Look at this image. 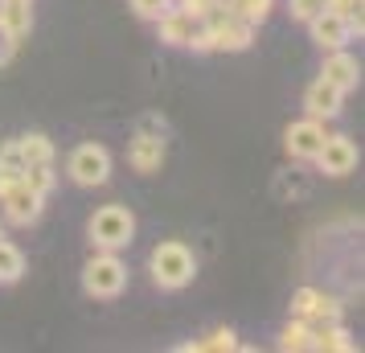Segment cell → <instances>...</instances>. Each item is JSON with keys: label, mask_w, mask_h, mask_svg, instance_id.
Masks as SVG:
<instances>
[{"label": "cell", "mask_w": 365, "mask_h": 353, "mask_svg": "<svg viewBox=\"0 0 365 353\" xmlns=\"http://www.w3.org/2000/svg\"><path fill=\"white\" fill-rule=\"evenodd\" d=\"M17 148L25 156V165H53V140L41 132H29V135H17Z\"/></svg>", "instance_id": "obj_15"}, {"label": "cell", "mask_w": 365, "mask_h": 353, "mask_svg": "<svg viewBox=\"0 0 365 353\" xmlns=\"http://www.w3.org/2000/svg\"><path fill=\"white\" fill-rule=\"evenodd\" d=\"M320 9H324V0H287V13H292V21H299V25H308Z\"/></svg>", "instance_id": "obj_24"}, {"label": "cell", "mask_w": 365, "mask_h": 353, "mask_svg": "<svg viewBox=\"0 0 365 353\" xmlns=\"http://www.w3.org/2000/svg\"><path fill=\"white\" fill-rule=\"evenodd\" d=\"M222 4L230 9L234 17L250 21V25H263V21H267V13L275 9V0H222Z\"/></svg>", "instance_id": "obj_17"}, {"label": "cell", "mask_w": 365, "mask_h": 353, "mask_svg": "<svg viewBox=\"0 0 365 353\" xmlns=\"http://www.w3.org/2000/svg\"><path fill=\"white\" fill-rule=\"evenodd\" d=\"M128 287V263L119 259V251H95L83 267V292L95 300H115Z\"/></svg>", "instance_id": "obj_4"}, {"label": "cell", "mask_w": 365, "mask_h": 353, "mask_svg": "<svg viewBox=\"0 0 365 353\" xmlns=\"http://www.w3.org/2000/svg\"><path fill=\"white\" fill-rule=\"evenodd\" d=\"M320 78L332 86H341L349 95V91H357V83H361V62L349 50H329L324 53V66H320Z\"/></svg>", "instance_id": "obj_10"}, {"label": "cell", "mask_w": 365, "mask_h": 353, "mask_svg": "<svg viewBox=\"0 0 365 353\" xmlns=\"http://www.w3.org/2000/svg\"><path fill=\"white\" fill-rule=\"evenodd\" d=\"M316 296H320L316 287H299L296 296H292V317H308V312H312V304H316Z\"/></svg>", "instance_id": "obj_26"}, {"label": "cell", "mask_w": 365, "mask_h": 353, "mask_svg": "<svg viewBox=\"0 0 365 353\" xmlns=\"http://www.w3.org/2000/svg\"><path fill=\"white\" fill-rule=\"evenodd\" d=\"M0 238H9V235H4V226H0Z\"/></svg>", "instance_id": "obj_30"}, {"label": "cell", "mask_w": 365, "mask_h": 353, "mask_svg": "<svg viewBox=\"0 0 365 353\" xmlns=\"http://www.w3.org/2000/svg\"><path fill=\"white\" fill-rule=\"evenodd\" d=\"M0 168H9V173H25V156H21L17 140H9V144H0Z\"/></svg>", "instance_id": "obj_25"}, {"label": "cell", "mask_w": 365, "mask_h": 353, "mask_svg": "<svg viewBox=\"0 0 365 353\" xmlns=\"http://www.w3.org/2000/svg\"><path fill=\"white\" fill-rule=\"evenodd\" d=\"M9 181H17V173H9V168H0V189L9 185Z\"/></svg>", "instance_id": "obj_29"}, {"label": "cell", "mask_w": 365, "mask_h": 353, "mask_svg": "<svg viewBox=\"0 0 365 353\" xmlns=\"http://www.w3.org/2000/svg\"><path fill=\"white\" fill-rule=\"evenodd\" d=\"M324 9L349 21V29L361 37V0H324Z\"/></svg>", "instance_id": "obj_21"}, {"label": "cell", "mask_w": 365, "mask_h": 353, "mask_svg": "<svg viewBox=\"0 0 365 353\" xmlns=\"http://www.w3.org/2000/svg\"><path fill=\"white\" fill-rule=\"evenodd\" d=\"M185 353H210V349H238V337H234V329H214V333L205 337V341H189V345H181Z\"/></svg>", "instance_id": "obj_19"}, {"label": "cell", "mask_w": 365, "mask_h": 353, "mask_svg": "<svg viewBox=\"0 0 365 353\" xmlns=\"http://www.w3.org/2000/svg\"><path fill=\"white\" fill-rule=\"evenodd\" d=\"M41 205H46V198L34 193L21 177L0 189V210H4V218L13 222V226H34V222L41 218Z\"/></svg>", "instance_id": "obj_6"}, {"label": "cell", "mask_w": 365, "mask_h": 353, "mask_svg": "<svg viewBox=\"0 0 365 353\" xmlns=\"http://www.w3.org/2000/svg\"><path fill=\"white\" fill-rule=\"evenodd\" d=\"M341 107H345V91L324 83V78H316V83L304 91V111H308L312 119H336Z\"/></svg>", "instance_id": "obj_12"}, {"label": "cell", "mask_w": 365, "mask_h": 353, "mask_svg": "<svg viewBox=\"0 0 365 353\" xmlns=\"http://www.w3.org/2000/svg\"><path fill=\"white\" fill-rule=\"evenodd\" d=\"M66 177L83 189L107 185V177H111V152L103 148V144H95V140L91 144H78L66 160Z\"/></svg>", "instance_id": "obj_5"}, {"label": "cell", "mask_w": 365, "mask_h": 353, "mask_svg": "<svg viewBox=\"0 0 365 353\" xmlns=\"http://www.w3.org/2000/svg\"><path fill=\"white\" fill-rule=\"evenodd\" d=\"M312 160L320 165L324 177H349L357 168V144L349 135H324V144H320V152Z\"/></svg>", "instance_id": "obj_7"}, {"label": "cell", "mask_w": 365, "mask_h": 353, "mask_svg": "<svg viewBox=\"0 0 365 353\" xmlns=\"http://www.w3.org/2000/svg\"><path fill=\"white\" fill-rule=\"evenodd\" d=\"M324 135H329L324 132V119L304 116L283 132V148H287V156H296V160H312L316 152H320V144H324Z\"/></svg>", "instance_id": "obj_8"}, {"label": "cell", "mask_w": 365, "mask_h": 353, "mask_svg": "<svg viewBox=\"0 0 365 353\" xmlns=\"http://www.w3.org/2000/svg\"><path fill=\"white\" fill-rule=\"evenodd\" d=\"M86 235H91L95 251H123V247H132V238H135V214L128 205H103V210L91 214Z\"/></svg>", "instance_id": "obj_2"}, {"label": "cell", "mask_w": 365, "mask_h": 353, "mask_svg": "<svg viewBox=\"0 0 365 353\" xmlns=\"http://www.w3.org/2000/svg\"><path fill=\"white\" fill-rule=\"evenodd\" d=\"M304 320H341V300L320 292V296H316V304H312V312H308Z\"/></svg>", "instance_id": "obj_22"}, {"label": "cell", "mask_w": 365, "mask_h": 353, "mask_svg": "<svg viewBox=\"0 0 365 353\" xmlns=\"http://www.w3.org/2000/svg\"><path fill=\"white\" fill-rule=\"evenodd\" d=\"M13 50H17V41H13V37H9L4 29H0V66H4L9 58H13Z\"/></svg>", "instance_id": "obj_28"}, {"label": "cell", "mask_w": 365, "mask_h": 353, "mask_svg": "<svg viewBox=\"0 0 365 353\" xmlns=\"http://www.w3.org/2000/svg\"><path fill=\"white\" fill-rule=\"evenodd\" d=\"M148 271H152V284L156 287L177 292V287H185L193 275H197V259H193V251H189L185 242L168 238V242H156V247H152Z\"/></svg>", "instance_id": "obj_1"}, {"label": "cell", "mask_w": 365, "mask_h": 353, "mask_svg": "<svg viewBox=\"0 0 365 353\" xmlns=\"http://www.w3.org/2000/svg\"><path fill=\"white\" fill-rule=\"evenodd\" d=\"M168 9H173V0H132V13L140 21H156V17H165Z\"/></svg>", "instance_id": "obj_23"}, {"label": "cell", "mask_w": 365, "mask_h": 353, "mask_svg": "<svg viewBox=\"0 0 365 353\" xmlns=\"http://www.w3.org/2000/svg\"><path fill=\"white\" fill-rule=\"evenodd\" d=\"M21 275H25V251L17 242L0 238V284H17Z\"/></svg>", "instance_id": "obj_16"}, {"label": "cell", "mask_w": 365, "mask_h": 353, "mask_svg": "<svg viewBox=\"0 0 365 353\" xmlns=\"http://www.w3.org/2000/svg\"><path fill=\"white\" fill-rule=\"evenodd\" d=\"M0 29L21 41L34 29V0H0Z\"/></svg>", "instance_id": "obj_14"}, {"label": "cell", "mask_w": 365, "mask_h": 353, "mask_svg": "<svg viewBox=\"0 0 365 353\" xmlns=\"http://www.w3.org/2000/svg\"><path fill=\"white\" fill-rule=\"evenodd\" d=\"M128 160H132L135 173H160V165H165V135L135 132V140L128 144Z\"/></svg>", "instance_id": "obj_13"}, {"label": "cell", "mask_w": 365, "mask_h": 353, "mask_svg": "<svg viewBox=\"0 0 365 353\" xmlns=\"http://www.w3.org/2000/svg\"><path fill=\"white\" fill-rule=\"evenodd\" d=\"M173 4H177V9H185V13H189V17H205V13H214L217 4H222V0H173Z\"/></svg>", "instance_id": "obj_27"}, {"label": "cell", "mask_w": 365, "mask_h": 353, "mask_svg": "<svg viewBox=\"0 0 365 353\" xmlns=\"http://www.w3.org/2000/svg\"><path fill=\"white\" fill-rule=\"evenodd\" d=\"M279 349H312V333H308V320H292L279 333Z\"/></svg>", "instance_id": "obj_20"}, {"label": "cell", "mask_w": 365, "mask_h": 353, "mask_svg": "<svg viewBox=\"0 0 365 353\" xmlns=\"http://www.w3.org/2000/svg\"><path fill=\"white\" fill-rule=\"evenodd\" d=\"M308 34H312V41L320 46V50H345L349 41H353V29H349L345 17H336V13H329V9H320L312 21H308Z\"/></svg>", "instance_id": "obj_9"}, {"label": "cell", "mask_w": 365, "mask_h": 353, "mask_svg": "<svg viewBox=\"0 0 365 353\" xmlns=\"http://www.w3.org/2000/svg\"><path fill=\"white\" fill-rule=\"evenodd\" d=\"M201 29L210 37V53H242L255 46V25L234 17L226 4H217L214 13L201 17Z\"/></svg>", "instance_id": "obj_3"}, {"label": "cell", "mask_w": 365, "mask_h": 353, "mask_svg": "<svg viewBox=\"0 0 365 353\" xmlns=\"http://www.w3.org/2000/svg\"><path fill=\"white\" fill-rule=\"evenodd\" d=\"M21 181L34 189V193H41V198H50L53 185H58V173H53V165H25V173H21Z\"/></svg>", "instance_id": "obj_18"}, {"label": "cell", "mask_w": 365, "mask_h": 353, "mask_svg": "<svg viewBox=\"0 0 365 353\" xmlns=\"http://www.w3.org/2000/svg\"><path fill=\"white\" fill-rule=\"evenodd\" d=\"M152 25H156V37H160L165 46H181V50H189V41H193V34H197L201 21L189 17L185 9H177V4H173L165 17H156Z\"/></svg>", "instance_id": "obj_11"}]
</instances>
